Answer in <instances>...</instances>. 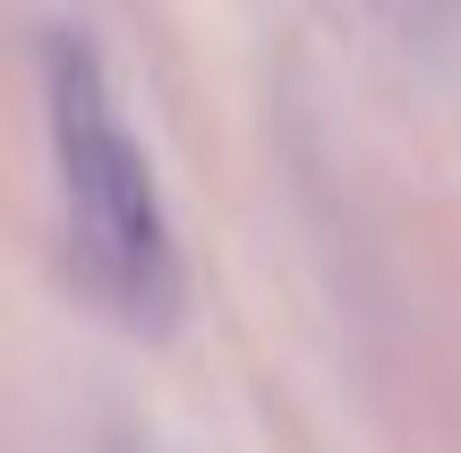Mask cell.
<instances>
[{
  "mask_svg": "<svg viewBox=\"0 0 461 453\" xmlns=\"http://www.w3.org/2000/svg\"><path fill=\"white\" fill-rule=\"evenodd\" d=\"M43 103H51V163H60V197H68V231L77 257L129 317L163 325L180 300V249H171V214L154 197L146 146L129 137L112 103L103 60L77 34L43 43Z\"/></svg>",
  "mask_w": 461,
  "mask_h": 453,
  "instance_id": "6da1fadb",
  "label": "cell"
}]
</instances>
